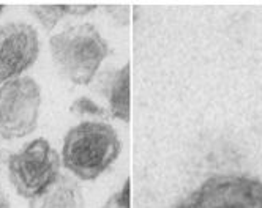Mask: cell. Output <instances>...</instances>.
<instances>
[{
    "instance_id": "4fadbf2b",
    "label": "cell",
    "mask_w": 262,
    "mask_h": 208,
    "mask_svg": "<svg viewBox=\"0 0 262 208\" xmlns=\"http://www.w3.org/2000/svg\"><path fill=\"white\" fill-rule=\"evenodd\" d=\"M4 10H5V7H4V5H0V14L4 13Z\"/></svg>"
},
{
    "instance_id": "30bf717a",
    "label": "cell",
    "mask_w": 262,
    "mask_h": 208,
    "mask_svg": "<svg viewBox=\"0 0 262 208\" xmlns=\"http://www.w3.org/2000/svg\"><path fill=\"white\" fill-rule=\"evenodd\" d=\"M70 112L73 113V115H78V117H93V119L98 117L103 120H107L111 117L107 109L98 106L95 101H92L87 97L74 100L70 106Z\"/></svg>"
},
{
    "instance_id": "ba28073f",
    "label": "cell",
    "mask_w": 262,
    "mask_h": 208,
    "mask_svg": "<svg viewBox=\"0 0 262 208\" xmlns=\"http://www.w3.org/2000/svg\"><path fill=\"white\" fill-rule=\"evenodd\" d=\"M29 208H85L82 188L71 175H59L41 194L30 199Z\"/></svg>"
},
{
    "instance_id": "7a4b0ae2",
    "label": "cell",
    "mask_w": 262,
    "mask_h": 208,
    "mask_svg": "<svg viewBox=\"0 0 262 208\" xmlns=\"http://www.w3.org/2000/svg\"><path fill=\"white\" fill-rule=\"evenodd\" d=\"M51 57L55 68L73 84L87 85L111 54L107 41L93 24L68 27L51 36Z\"/></svg>"
},
{
    "instance_id": "7c38bea8",
    "label": "cell",
    "mask_w": 262,
    "mask_h": 208,
    "mask_svg": "<svg viewBox=\"0 0 262 208\" xmlns=\"http://www.w3.org/2000/svg\"><path fill=\"white\" fill-rule=\"evenodd\" d=\"M0 208H10V202L8 197L5 196V193L0 189Z\"/></svg>"
},
{
    "instance_id": "3957f363",
    "label": "cell",
    "mask_w": 262,
    "mask_h": 208,
    "mask_svg": "<svg viewBox=\"0 0 262 208\" xmlns=\"http://www.w3.org/2000/svg\"><path fill=\"white\" fill-rule=\"evenodd\" d=\"M62 159L46 139H35L8 158V175L14 191L33 199L60 175Z\"/></svg>"
},
{
    "instance_id": "8fae6325",
    "label": "cell",
    "mask_w": 262,
    "mask_h": 208,
    "mask_svg": "<svg viewBox=\"0 0 262 208\" xmlns=\"http://www.w3.org/2000/svg\"><path fill=\"white\" fill-rule=\"evenodd\" d=\"M103 208H129V180L125 181L120 191L107 199Z\"/></svg>"
},
{
    "instance_id": "52a82bcc",
    "label": "cell",
    "mask_w": 262,
    "mask_h": 208,
    "mask_svg": "<svg viewBox=\"0 0 262 208\" xmlns=\"http://www.w3.org/2000/svg\"><path fill=\"white\" fill-rule=\"evenodd\" d=\"M97 88L107 100V112L112 119L129 120V65L107 70L100 74Z\"/></svg>"
},
{
    "instance_id": "8992f818",
    "label": "cell",
    "mask_w": 262,
    "mask_h": 208,
    "mask_svg": "<svg viewBox=\"0 0 262 208\" xmlns=\"http://www.w3.org/2000/svg\"><path fill=\"white\" fill-rule=\"evenodd\" d=\"M40 52L36 30L26 22L0 27V87L30 68Z\"/></svg>"
},
{
    "instance_id": "6da1fadb",
    "label": "cell",
    "mask_w": 262,
    "mask_h": 208,
    "mask_svg": "<svg viewBox=\"0 0 262 208\" xmlns=\"http://www.w3.org/2000/svg\"><path fill=\"white\" fill-rule=\"evenodd\" d=\"M120 148V139L109 123L87 120L67 132L62 164L74 177L92 181L119 158Z\"/></svg>"
},
{
    "instance_id": "9c48e42d",
    "label": "cell",
    "mask_w": 262,
    "mask_h": 208,
    "mask_svg": "<svg viewBox=\"0 0 262 208\" xmlns=\"http://www.w3.org/2000/svg\"><path fill=\"white\" fill-rule=\"evenodd\" d=\"M97 10V5H32L29 13L51 32L65 16H85Z\"/></svg>"
},
{
    "instance_id": "277c9868",
    "label": "cell",
    "mask_w": 262,
    "mask_h": 208,
    "mask_svg": "<svg viewBox=\"0 0 262 208\" xmlns=\"http://www.w3.org/2000/svg\"><path fill=\"white\" fill-rule=\"evenodd\" d=\"M176 208H262V181L242 174L212 175Z\"/></svg>"
},
{
    "instance_id": "5b68a950",
    "label": "cell",
    "mask_w": 262,
    "mask_h": 208,
    "mask_svg": "<svg viewBox=\"0 0 262 208\" xmlns=\"http://www.w3.org/2000/svg\"><path fill=\"white\" fill-rule=\"evenodd\" d=\"M41 90L32 78H16L0 87V137L17 139L35 131Z\"/></svg>"
}]
</instances>
